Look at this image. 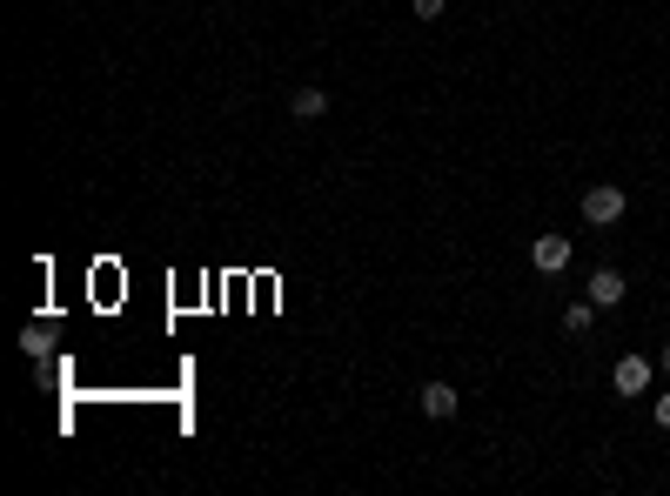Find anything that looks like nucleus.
Returning <instances> with one entry per match:
<instances>
[{
    "mask_svg": "<svg viewBox=\"0 0 670 496\" xmlns=\"http://www.w3.org/2000/svg\"><path fill=\"white\" fill-rule=\"evenodd\" d=\"M624 208H630V195L603 181V188H590V195H583V222H590V228H610V222H624Z\"/></svg>",
    "mask_w": 670,
    "mask_h": 496,
    "instance_id": "nucleus-1",
    "label": "nucleus"
},
{
    "mask_svg": "<svg viewBox=\"0 0 670 496\" xmlns=\"http://www.w3.org/2000/svg\"><path fill=\"white\" fill-rule=\"evenodd\" d=\"M650 376H657V362H650V356H624L617 369H610L617 396H644V389H650Z\"/></svg>",
    "mask_w": 670,
    "mask_h": 496,
    "instance_id": "nucleus-2",
    "label": "nucleus"
},
{
    "mask_svg": "<svg viewBox=\"0 0 670 496\" xmlns=\"http://www.w3.org/2000/svg\"><path fill=\"white\" fill-rule=\"evenodd\" d=\"M530 262L543 275H557V269H570V235H536V248H530Z\"/></svg>",
    "mask_w": 670,
    "mask_h": 496,
    "instance_id": "nucleus-3",
    "label": "nucleus"
},
{
    "mask_svg": "<svg viewBox=\"0 0 670 496\" xmlns=\"http://www.w3.org/2000/svg\"><path fill=\"white\" fill-rule=\"evenodd\" d=\"M590 302H597V309H617V302H624V275L597 269V275H590Z\"/></svg>",
    "mask_w": 670,
    "mask_h": 496,
    "instance_id": "nucleus-4",
    "label": "nucleus"
},
{
    "mask_svg": "<svg viewBox=\"0 0 670 496\" xmlns=\"http://www.w3.org/2000/svg\"><path fill=\"white\" fill-rule=\"evenodd\" d=\"M289 108H295V121H322V114H329V94L322 88H295Z\"/></svg>",
    "mask_w": 670,
    "mask_h": 496,
    "instance_id": "nucleus-5",
    "label": "nucleus"
},
{
    "mask_svg": "<svg viewBox=\"0 0 670 496\" xmlns=\"http://www.w3.org/2000/svg\"><path fill=\"white\" fill-rule=\"evenodd\" d=\"M423 409L429 416H456V389L449 383H423Z\"/></svg>",
    "mask_w": 670,
    "mask_h": 496,
    "instance_id": "nucleus-6",
    "label": "nucleus"
},
{
    "mask_svg": "<svg viewBox=\"0 0 670 496\" xmlns=\"http://www.w3.org/2000/svg\"><path fill=\"white\" fill-rule=\"evenodd\" d=\"M590 322H597V302H590V295H583V302H570V309H563V329H570V336H583V329H590Z\"/></svg>",
    "mask_w": 670,
    "mask_h": 496,
    "instance_id": "nucleus-7",
    "label": "nucleus"
},
{
    "mask_svg": "<svg viewBox=\"0 0 670 496\" xmlns=\"http://www.w3.org/2000/svg\"><path fill=\"white\" fill-rule=\"evenodd\" d=\"M416 21H443V0H416Z\"/></svg>",
    "mask_w": 670,
    "mask_h": 496,
    "instance_id": "nucleus-8",
    "label": "nucleus"
},
{
    "mask_svg": "<svg viewBox=\"0 0 670 496\" xmlns=\"http://www.w3.org/2000/svg\"><path fill=\"white\" fill-rule=\"evenodd\" d=\"M650 416H657V429H670V396H657V409H650Z\"/></svg>",
    "mask_w": 670,
    "mask_h": 496,
    "instance_id": "nucleus-9",
    "label": "nucleus"
},
{
    "mask_svg": "<svg viewBox=\"0 0 670 496\" xmlns=\"http://www.w3.org/2000/svg\"><path fill=\"white\" fill-rule=\"evenodd\" d=\"M657 369H664V376H670V342H664V356H657Z\"/></svg>",
    "mask_w": 670,
    "mask_h": 496,
    "instance_id": "nucleus-10",
    "label": "nucleus"
}]
</instances>
